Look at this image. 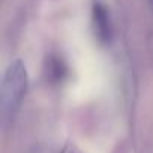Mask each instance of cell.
I'll return each mask as SVG.
<instances>
[{"label":"cell","instance_id":"4","mask_svg":"<svg viewBox=\"0 0 153 153\" xmlns=\"http://www.w3.org/2000/svg\"><path fill=\"white\" fill-rule=\"evenodd\" d=\"M60 153H81L78 149H76L74 144H66L63 149H62V152Z\"/></svg>","mask_w":153,"mask_h":153},{"label":"cell","instance_id":"3","mask_svg":"<svg viewBox=\"0 0 153 153\" xmlns=\"http://www.w3.org/2000/svg\"><path fill=\"white\" fill-rule=\"evenodd\" d=\"M68 75V66L59 54H50L45 60V78L50 84H60Z\"/></svg>","mask_w":153,"mask_h":153},{"label":"cell","instance_id":"2","mask_svg":"<svg viewBox=\"0 0 153 153\" xmlns=\"http://www.w3.org/2000/svg\"><path fill=\"white\" fill-rule=\"evenodd\" d=\"M92 21H93V32L99 44L107 45L111 42L113 36V26L108 8L102 2H95L92 8Z\"/></svg>","mask_w":153,"mask_h":153},{"label":"cell","instance_id":"1","mask_svg":"<svg viewBox=\"0 0 153 153\" xmlns=\"http://www.w3.org/2000/svg\"><path fill=\"white\" fill-rule=\"evenodd\" d=\"M29 87V75L26 65L18 59L14 60L5 75L2 81V111L5 119H11L18 111Z\"/></svg>","mask_w":153,"mask_h":153}]
</instances>
